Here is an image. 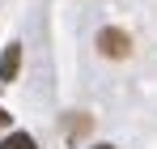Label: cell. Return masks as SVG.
I'll use <instances>...</instances> for the list:
<instances>
[{"label":"cell","mask_w":157,"mask_h":149,"mask_svg":"<svg viewBox=\"0 0 157 149\" xmlns=\"http://www.w3.org/2000/svg\"><path fill=\"white\" fill-rule=\"evenodd\" d=\"M98 55H106V60H128L132 55V38L123 30L106 26V30H98Z\"/></svg>","instance_id":"obj_1"},{"label":"cell","mask_w":157,"mask_h":149,"mask_svg":"<svg viewBox=\"0 0 157 149\" xmlns=\"http://www.w3.org/2000/svg\"><path fill=\"white\" fill-rule=\"evenodd\" d=\"M17 68H21V43H9L4 55H0V85L17 81Z\"/></svg>","instance_id":"obj_2"},{"label":"cell","mask_w":157,"mask_h":149,"mask_svg":"<svg viewBox=\"0 0 157 149\" xmlns=\"http://www.w3.org/2000/svg\"><path fill=\"white\" fill-rule=\"evenodd\" d=\"M0 149H38V141H34L30 132H9V136L0 141Z\"/></svg>","instance_id":"obj_3"},{"label":"cell","mask_w":157,"mask_h":149,"mask_svg":"<svg viewBox=\"0 0 157 149\" xmlns=\"http://www.w3.org/2000/svg\"><path fill=\"white\" fill-rule=\"evenodd\" d=\"M9 119H13V115H9V111L0 107V128H9Z\"/></svg>","instance_id":"obj_4"},{"label":"cell","mask_w":157,"mask_h":149,"mask_svg":"<svg viewBox=\"0 0 157 149\" xmlns=\"http://www.w3.org/2000/svg\"><path fill=\"white\" fill-rule=\"evenodd\" d=\"M94 149H115V145H94Z\"/></svg>","instance_id":"obj_5"}]
</instances>
